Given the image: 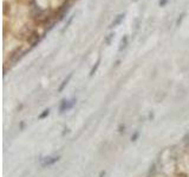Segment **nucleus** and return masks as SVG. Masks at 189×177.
I'll return each instance as SVG.
<instances>
[{"label": "nucleus", "mask_w": 189, "mask_h": 177, "mask_svg": "<svg viewBox=\"0 0 189 177\" xmlns=\"http://www.w3.org/2000/svg\"><path fill=\"white\" fill-rule=\"evenodd\" d=\"M48 115H50V109H46V110H44V112H43V113H40V115H39L38 119H44V118L47 117Z\"/></svg>", "instance_id": "9b49d317"}, {"label": "nucleus", "mask_w": 189, "mask_h": 177, "mask_svg": "<svg viewBox=\"0 0 189 177\" xmlns=\"http://www.w3.org/2000/svg\"><path fill=\"white\" fill-rule=\"evenodd\" d=\"M127 45H128V37L124 36V37L122 38V40H121V45H119V47H118V51L124 50V48L127 47Z\"/></svg>", "instance_id": "6e6552de"}, {"label": "nucleus", "mask_w": 189, "mask_h": 177, "mask_svg": "<svg viewBox=\"0 0 189 177\" xmlns=\"http://www.w3.org/2000/svg\"><path fill=\"white\" fill-rule=\"evenodd\" d=\"M71 78H72V73H70L69 76H67V78H65L64 80H63V83L60 84V86H59V88H58V92H62L64 88H65V86L69 84V82L71 80Z\"/></svg>", "instance_id": "0eeeda50"}, {"label": "nucleus", "mask_w": 189, "mask_h": 177, "mask_svg": "<svg viewBox=\"0 0 189 177\" xmlns=\"http://www.w3.org/2000/svg\"><path fill=\"white\" fill-rule=\"evenodd\" d=\"M42 38H43V36H40L37 31H32V33L27 37V42L30 43L31 47H34V46H37V45L40 43Z\"/></svg>", "instance_id": "20e7f679"}, {"label": "nucleus", "mask_w": 189, "mask_h": 177, "mask_svg": "<svg viewBox=\"0 0 189 177\" xmlns=\"http://www.w3.org/2000/svg\"><path fill=\"white\" fill-rule=\"evenodd\" d=\"M59 156H57V155H54V156H47V157H44L43 159H42V162H40V164H42V167L43 168H46V167H51V165H53L54 163H57L58 161H59Z\"/></svg>", "instance_id": "39448f33"}, {"label": "nucleus", "mask_w": 189, "mask_h": 177, "mask_svg": "<svg viewBox=\"0 0 189 177\" xmlns=\"http://www.w3.org/2000/svg\"><path fill=\"white\" fill-rule=\"evenodd\" d=\"M185 17H186V13H185V12L179 15V18H177V20H176V26H180V25H181V23H182V20H183Z\"/></svg>", "instance_id": "9d476101"}, {"label": "nucleus", "mask_w": 189, "mask_h": 177, "mask_svg": "<svg viewBox=\"0 0 189 177\" xmlns=\"http://www.w3.org/2000/svg\"><path fill=\"white\" fill-rule=\"evenodd\" d=\"M75 104H76V99L75 98L73 99H63L62 103H60V105H59V112L63 113L65 111L71 110Z\"/></svg>", "instance_id": "7ed1b4c3"}, {"label": "nucleus", "mask_w": 189, "mask_h": 177, "mask_svg": "<svg viewBox=\"0 0 189 177\" xmlns=\"http://www.w3.org/2000/svg\"><path fill=\"white\" fill-rule=\"evenodd\" d=\"M8 10H10V5H8V2H7V1H4V14H5V15H7Z\"/></svg>", "instance_id": "ddd939ff"}, {"label": "nucleus", "mask_w": 189, "mask_h": 177, "mask_svg": "<svg viewBox=\"0 0 189 177\" xmlns=\"http://www.w3.org/2000/svg\"><path fill=\"white\" fill-rule=\"evenodd\" d=\"M133 1H137V0H133Z\"/></svg>", "instance_id": "a211bd4d"}, {"label": "nucleus", "mask_w": 189, "mask_h": 177, "mask_svg": "<svg viewBox=\"0 0 189 177\" xmlns=\"http://www.w3.org/2000/svg\"><path fill=\"white\" fill-rule=\"evenodd\" d=\"M138 137V133H135L134 135V137H131V140H136V138Z\"/></svg>", "instance_id": "f3484780"}, {"label": "nucleus", "mask_w": 189, "mask_h": 177, "mask_svg": "<svg viewBox=\"0 0 189 177\" xmlns=\"http://www.w3.org/2000/svg\"><path fill=\"white\" fill-rule=\"evenodd\" d=\"M182 142H183L186 145H188V144H189V131L186 133L183 137H182Z\"/></svg>", "instance_id": "4468645a"}, {"label": "nucleus", "mask_w": 189, "mask_h": 177, "mask_svg": "<svg viewBox=\"0 0 189 177\" xmlns=\"http://www.w3.org/2000/svg\"><path fill=\"white\" fill-rule=\"evenodd\" d=\"M167 4H168V0H160V1H158V5H160L161 7H164Z\"/></svg>", "instance_id": "dca6fc26"}, {"label": "nucleus", "mask_w": 189, "mask_h": 177, "mask_svg": "<svg viewBox=\"0 0 189 177\" xmlns=\"http://www.w3.org/2000/svg\"><path fill=\"white\" fill-rule=\"evenodd\" d=\"M75 17H76V15H71V17L69 18V20H67V21H66V24H65V27L63 29V32H64V31H65V30H66V29L71 25V23H72V20H73V18H75Z\"/></svg>", "instance_id": "f8f14e48"}, {"label": "nucleus", "mask_w": 189, "mask_h": 177, "mask_svg": "<svg viewBox=\"0 0 189 177\" xmlns=\"http://www.w3.org/2000/svg\"><path fill=\"white\" fill-rule=\"evenodd\" d=\"M99 64H100V58L97 60V63H96L94 66H92V69H91V71H90V75H89L90 77H92L94 73H96V71H97V70H98V67H99Z\"/></svg>", "instance_id": "1a4fd4ad"}, {"label": "nucleus", "mask_w": 189, "mask_h": 177, "mask_svg": "<svg viewBox=\"0 0 189 177\" xmlns=\"http://www.w3.org/2000/svg\"><path fill=\"white\" fill-rule=\"evenodd\" d=\"M27 52V50H23V47H17L11 54H10V60H11V63L12 64H15V63H18L24 56H25V53Z\"/></svg>", "instance_id": "f03ea898"}, {"label": "nucleus", "mask_w": 189, "mask_h": 177, "mask_svg": "<svg viewBox=\"0 0 189 177\" xmlns=\"http://www.w3.org/2000/svg\"><path fill=\"white\" fill-rule=\"evenodd\" d=\"M70 5H71V2H70V0H64V2L59 6V8L56 11L57 12V17H58V21H60V20H63L64 18H65V15L67 14V12H69V10H70Z\"/></svg>", "instance_id": "f257e3e1"}, {"label": "nucleus", "mask_w": 189, "mask_h": 177, "mask_svg": "<svg viewBox=\"0 0 189 177\" xmlns=\"http://www.w3.org/2000/svg\"><path fill=\"white\" fill-rule=\"evenodd\" d=\"M114 36H115V34H114V33H110V34H109V36H108V38H106V39H105V44L110 45V43H111V39H112V38H114Z\"/></svg>", "instance_id": "2eb2a0df"}, {"label": "nucleus", "mask_w": 189, "mask_h": 177, "mask_svg": "<svg viewBox=\"0 0 189 177\" xmlns=\"http://www.w3.org/2000/svg\"><path fill=\"white\" fill-rule=\"evenodd\" d=\"M124 17H125V13H119L115 19H114V21L111 23V25H110V27L111 29H114V27H116V26H118L122 21H123V19H124Z\"/></svg>", "instance_id": "423d86ee"}]
</instances>
